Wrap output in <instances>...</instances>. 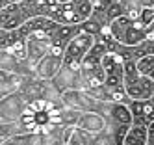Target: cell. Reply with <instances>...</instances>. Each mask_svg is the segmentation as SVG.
Instances as JSON below:
<instances>
[{"instance_id": "9a60e30c", "label": "cell", "mask_w": 154, "mask_h": 145, "mask_svg": "<svg viewBox=\"0 0 154 145\" xmlns=\"http://www.w3.org/2000/svg\"><path fill=\"white\" fill-rule=\"evenodd\" d=\"M23 84H24V76L11 71H0V99L20 91Z\"/></svg>"}, {"instance_id": "30bf717a", "label": "cell", "mask_w": 154, "mask_h": 145, "mask_svg": "<svg viewBox=\"0 0 154 145\" xmlns=\"http://www.w3.org/2000/svg\"><path fill=\"white\" fill-rule=\"evenodd\" d=\"M47 84L48 80H43L39 76H34V78H24V84L20 87V95L24 97V100L28 104L35 102L39 99H45V89H47Z\"/></svg>"}, {"instance_id": "5b68a950", "label": "cell", "mask_w": 154, "mask_h": 145, "mask_svg": "<svg viewBox=\"0 0 154 145\" xmlns=\"http://www.w3.org/2000/svg\"><path fill=\"white\" fill-rule=\"evenodd\" d=\"M52 50V37L45 32H37L26 37V52L32 65H37Z\"/></svg>"}, {"instance_id": "8fae6325", "label": "cell", "mask_w": 154, "mask_h": 145, "mask_svg": "<svg viewBox=\"0 0 154 145\" xmlns=\"http://www.w3.org/2000/svg\"><path fill=\"white\" fill-rule=\"evenodd\" d=\"M128 106L132 110V114H134V123L136 125L149 127L154 121V106L150 102V99L149 100H134V99H130Z\"/></svg>"}, {"instance_id": "2e32d148", "label": "cell", "mask_w": 154, "mask_h": 145, "mask_svg": "<svg viewBox=\"0 0 154 145\" xmlns=\"http://www.w3.org/2000/svg\"><path fill=\"white\" fill-rule=\"evenodd\" d=\"M106 52H109L108 47H106V43L100 37H97V41L91 47V50L87 52V56L84 58L82 67L84 69H93V67H97V65H102V58L106 56Z\"/></svg>"}, {"instance_id": "ba28073f", "label": "cell", "mask_w": 154, "mask_h": 145, "mask_svg": "<svg viewBox=\"0 0 154 145\" xmlns=\"http://www.w3.org/2000/svg\"><path fill=\"white\" fill-rule=\"evenodd\" d=\"M50 82L56 86L61 93L67 91V89H84L80 69H71L67 65H63L61 71L54 76V80H50Z\"/></svg>"}, {"instance_id": "e0dca14e", "label": "cell", "mask_w": 154, "mask_h": 145, "mask_svg": "<svg viewBox=\"0 0 154 145\" xmlns=\"http://www.w3.org/2000/svg\"><path fill=\"white\" fill-rule=\"evenodd\" d=\"M149 143V127L132 123L123 145H147Z\"/></svg>"}, {"instance_id": "83f0119b", "label": "cell", "mask_w": 154, "mask_h": 145, "mask_svg": "<svg viewBox=\"0 0 154 145\" xmlns=\"http://www.w3.org/2000/svg\"><path fill=\"white\" fill-rule=\"evenodd\" d=\"M91 2H93V4H97V2H100V0H91Z\"/></svg>"}, {"instance_id": "7a4b0ae2", "label": "cell", "mask_w": 154, "mask_h": 145, "mask_svg": "<svg viewBox=\"0 0 154 145\" xmlns=\"http://www.w3.org/2000/svg\"><path fill=\"white\" fill-rule=\"evenodd\" d=\"M125 87L130 99L149 100L154 95V80L137 69V60L125 58Z\"/></svg>"}, {"instance_id": "7402d4cb", "label": "cell", "mask_w": 154, "mask_h": 145, "mask_svg": "<svg viewBox=\"0 0 154 145\" xmlns=\"http://www.w3.org/2000/svg\"><path fill=\"white\" fill-rule=\"evenodd\" d=\"M139 20H141L147 28H149L150 24H154V8H143L141 13H139Z\"/></svg>"}, {"instance_id": "7c38bea8", "label": "cell", "mask_w": 154, "mask_h": 145, "mask_svg": "<svg viewBox=\"0 0 154 145\" xmlns=\"http://www.w3.org/2000/svg\"><path fill=\"white\" fill-rule=\"evenodd\" d=\"M82 32V24H58L54 28V32L50 33L52 37V47H58V49H63L72 41L74 36H78Z\"/></svg>"}, {"instance_id": "484cf974", "label": "cell", "mask_w": 154, "mask_h": 145, "mask_svg": "<svg viewBox=\"0 0 154 145\" xmlns=\"http://www.w3.org/2000/svg\"><path fill=\"white\" fill-rule=\"evenodd\" d=\"M58 2H72V0H58Z\"/></svg>"}, {"instance_id": "5bb4252c", "label": "cell", "mask_w": 154, "mask_h": 145, "mask_svg": "<svg viewBox=\"0 0 154 145\" xmlns=\"http://www.w3.org/2000/svg\"><path fill=\"white\" fill-rule=\"evenodd\" d=\"M106 115L109 121L117 123V125H132L134 123V114H132V110L126 102H115V100H112L108 104Z\"/></svg>"}, {"instance_id": "6da1fadb", "label": "cell", "mask_w": 154, "mask_h": 145, "mask_svg": "<svg viewBox=\"0 0 154 145\" xmlns=\"http://www.w3.org/2000/svg\"><path fill=\"white\" fill-rule=\"evenodd\" d=\"M95 4L91 0H72V2H54L48 6L47 17L60 24H82L93 15Z\"/></svg>"}, {"instance_id": "d6986e66", "label": "cell", "mask_w": 154, "mask_h": 145, "mask_svg": "<svg viewBox=\"0 0 154 145\" xmlns=\"http://www.w3.org/2000/svg\"><path fill=\"white\" fill-rule=\"evenodd\" d=\"M23 37L19 30H0V50H8Z\"/></svg>"}, {"instance_id": "277c9868", "label": "cell", "mask_w": 154, "mask_h": 145, "mask_svg": "<svg viewBox=\"0 0 154 145\" xmlns=\"http://www.w3.org/2000/svg\"><path fill=\"white\" fill-rule=\"evenodd\" d=\"M102 67L106 71V87L109 93L113 89L125 87V58L117 52H106L102 58Z\"/></svg>"}, {"instance_id": "cb8c5ba5", "label": "cell", "mask_w": 154, "mask_h": 145, "mask_svg": "<svg viewBox=\"0 0 154 145\" xmlns=\"http://www.w3.org/2000/svg\"><path fill=\"white\" fill-rule=\"evenodd\" d=\"M149 141H152V143H154V121L149 125Z\"/></svg>"}, {"instance_id": "4316f807", "label": "cell", "mask_w": 154, "mask_h": 145, "mask_svg": "<svg viewBox=\"0 0 154 145\" xmlns=\"http://www.w3.org/2000/svg\"><path fill=\"white\" fill-rule=\"evenodd\" d=\"M150 102H152V106H154V95H152V97H150Z\"/></svg>"}, {"instance_id": "ffe728a7", "label": "cell", "mask_w": 154, "mask_h": 145, "mask_svg": "<svg viewBox=\"0 0 154 145\" xmlns=\"http://www.w3.org/2000/svg\"><path fill=\"white\" fill-rule=\"evenodd\" d=\"M137 69L141 74H147L154 80V54L149 56H143V58L137 60Z\"/></svg>"}, {"instance_id": "52a82bcc", "label": "cell", "mask_w": 154, "mask_h": 145, "mask_svg": "<svg viewBox=\"0 0 154 145\" xmlns=\"http://www.w3.org/2000/svg\"><path fill=\"white\" fill-rule=\"evenodd\" d=\"M28 20L20 2L0 8V30H19Z\"/></svg>"}, {"instance_id": "44dd1931", "label": "cell", "mask_w": 154, "mask_h": 145, "mask_svg": "<svg viewBox=\"0 0 154 145\" xmlns=\"http://www.w3.org/2000/svg\"><path fill=\"white\" fill-rule=\"evenodd\" d=\"M104 28H108V26H104L102 22L97 20L95 17H89L85 22H82V30L87 32V33H91V36H100V33L104 32Z\"/></svg>"}, {"instance_id": "8992f818", "label": "cell", "mask_w": 154, "mask_h": 145, "mask_svg": "<svg viewBox=\"0 0 154 145\" xmlns=\"http://www.w3.org/2000/svg\"><path fill=\"white\" fill-rule=\"evenodd\" d=\"M28 108V102L19 91L0 99V121H19Z\"/></svg>"}, {"instance_id": "603a6c76", "label": "cell", "mask_w": 154, "mask_h": 145, "mask_svg": "<svg viewBox=\"0 0 154 145\" xmlns=\"http://www.w3.org/2000/svg\"><path fill=\"white\" fill-rule=\"evenodd\" d=\"M143 8H154V0H137Z\"/></svg>"}, {"instance_id": "d4e9b609", "label": "cell", "mask_w": 154, "mask_h": 145, "mask_svg": "<svg viewBox=\"0 0 154 145\" xmlns=\"http://www.w3.org/2000/svg\"><path fill=\"white\" fill-rule=\"evenodd\" d=\"M13 2H23V0H0V8L9 6V4H13Z\"/></svg>"}, {"instance_id": "4fadbf2b", "label": "cell", "mask_w": 154, "mask_h": 145, "mask_svg": "<svg viewBox=\"0 0 154 145\" xmlns=\"http://www.w3.org/2000/svg\"><path fill=\"white\" fill-rule=\"evenodd\" d=\"M108 125H109L108 115L98 114V112H84L78 121V128L89 130V132H104Z\"/></svg>"}, {"instance_id": "ac0fdd59", "label": "cell", "mask_w": 154, "mask_h": 145, "mask_svg": "<svg viewBox=\"0 0 154 145\" xmlns=\"http://www.w3.org/2000/svg\"><path fill=\"white\" fill-rule=\"evenodd\" d=\"M28 130L20 125V121H0V141H8L19 134H26Z\"/></svg>"}, {"instance_id": "9c48e42d", "label": "cell", "mask_w": 154, "mask_h": 145, "mask_svg": "<svg viewBox=\"0 0 154 145\" xmlns=\"http://www.w3.org/2000/svg\"><path fill=\"white\" fill-rule=\"evenodd\" d=\"M63 67V56L61 54H54V52H48L45 58H43L37 65H35V73L39 78L43 80H54L56 76Z\"/></svg>"}, {"instance_id": "3957f363", "label": "cell", "mask_w": 154, "mask_h": 145, "mask_svg": "<svg viewBox=\"0 0 154 145\" xmlns=\"http://www.w3.org/2000/svg\"><path fill=\"white\" fill-rule=\"evenodd\" d=\"M97 41V36H91L87 32H80L78 36H74L72 41L65 47V54H63V65L71 67V69H80L82 61L87 56V52L91 50V47Z\"/></svg>"}]
</instances>
